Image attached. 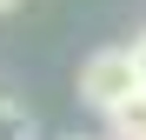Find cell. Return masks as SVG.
<instances>
[{
  "mask_svg": "<svg viewBox=\"0 0 146 140\" xmlns=\"http://www.w3.org/2000/svg\"><path fill=\"white\" fill-rule=\"evenodd\" d=\"M106 120H113V140H146V87L133 93V100H119Z\"/></svg>",
  "mask_w": 146,
  "mask_h": 140,
  "instance_id": "obj_2",
  "label": "cell"
},
{
  "mask_svg": "<svg viewBox=\"0 0 146 140\" xmlns=\"http://www.w3.org/2000/svg\"><path fill=\"white\" fill-rule=\"evenodd\" d=\"M0 140H27V107L0 100Z\"/></svg>",
  "mask_w": 146,
  "mask_h": 140,
  "instance_id": "obj_3",
  "label": "cell"
},
{
  "mask_svg": "<svg viewBox=\"0 0 146 140\" xmlns=\"http://www.w3.org/2000/svg\"><path fill=\"white\" fill-rule=\"evenodd\" d=\"M73 140H86V133H73Z\"/></svg>",
  "mask_w": 146,
  "mask_h": 140,
  "instance_id": "obj_6",
  "label": "cell"
},
{
  "mask_svg": "<svg viewBox=\"0 0 146 140\" xmlns=\"http://www.w3.org/2000/svg\"><path fill=\"white\" fill-rule=\"evenodd\" d=\"M7 7H20V0H0V13H7Z\"/></svg>",
  "mask_w": 146,
  "mask_h": 140,
  "instance_id": "obj_5",
  "label": "cell"
},
{
  "mask_svg": "<svg viewBox=\"0 0 146 140\" xmlns=\"http://www.w3.org/2000/svg\"><path fill=\"white\" fill-rule=\"evenodd\" d=\"M126 54H133V67H139V87H146V33H139V40L126 47Z\"/></svg>",
  "mask_w": 146,
  "mask_h": 140,
  "instance_id": "obj_4",
  "label": "cell"
},
{
  "mask_svg": "<svg viewBox=\"0 0 146 140\" xmlns=\"http://www.w3.org/2000/svg\"><path fill=\"white\" fill-rule=\"evenodd\" d=\"M133 93H139V67H133L126 47H106V54H93V60L80 67V100H86V107L113 113L119 100H133Z\"/></svg>",
  "mask_w": 146,
  "mask_h": 140,
  "instance_id": "obj_1",
  "label": "cell"
}]
</instances>
